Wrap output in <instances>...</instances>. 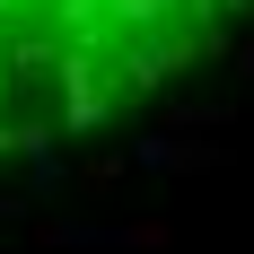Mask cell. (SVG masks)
<instances>
[{"label":"cell","mask_w":254,"mask_h":254,"mask_svg":"<svg viewBox=\"0 0 254 254\" xmlns=\"http://www.w3.org/2000/svg\"><path fill=\"white\" fill-rule=\"evenodd\" d=\"M254 0H0V158L123 114Z\"/></svg>","instance_id":"cell-1"}]
</instances>
